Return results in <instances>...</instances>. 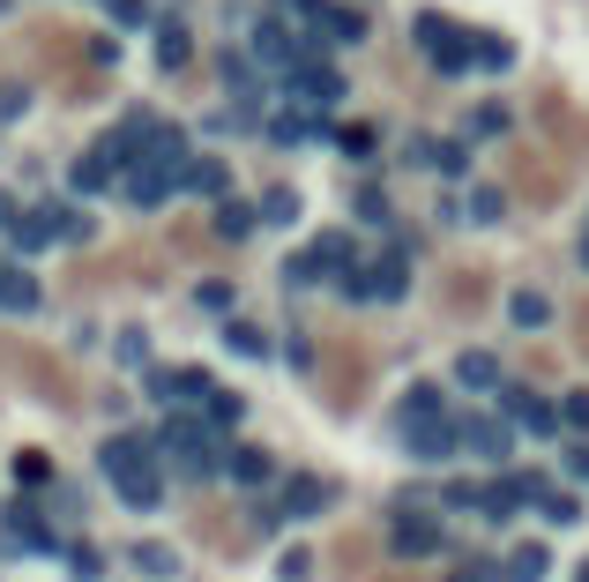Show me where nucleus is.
I'll list each match as a JSON object with an SVG mask.
<instances>
[{"instance_id":"f257e3e1","label":"nucleus","mask_w":589,"mask_h":582,"mask_svg":"<svg viewBox=\"0 0 589 582\" xmlns=\"http://www.w3.org/2000/svg\"><path fill=\"white\" fill-rule=\"evenodd\" d=\"M157 456H165V470H179V478H216V433L195 411H165Z\"/></svg>"},{"instance_id":"f03ea898","label":"nucleus","mask_w":589,"mask_h":582,"mask_svg":"<svg viewBox=\"0 0 589 582\" xmlns=\"http://www.w3.org/2000/svg\"><path fill=\"white\" fill-rule=\"evenodd\" d=\"M419 53L440 75H470V31H456L448 15H419Z\"/></svg>"},{"instance_id":"7ed1b4c3","label":"nucleus","mask_w":589,"mask_h":582,"mask_svg":"<svg viewBox=\"0 0 589 582\" xmlns=\"http://www.w3.org/2000/svg\"><path fill=\"white\" fill-rule=\"evenodd\" d=\"M210 388H216V381L202 374V366H157V374H150V396H157L165 411H202Z\"/></svg>"},{"instance_id":"20e7f679","label":"nucleus","mask_w":589,"mask_h":582,"mask_svg":"<svg viewBox=\"0 0 589 582\" xmlns=\"http://www.w3.org/2000/svg\"><path fill=\"white\" fill-rule=\"evenodd\" d=\"M493 396H500L507 426H530V433H552V426H559V404H545V396H538V388H522V381H500Z\"/></svg>"},{"instance_id":"39448f33","label":"nucleus","mask_w":589,"mask_h":582,"mask_svg":"<svg viewBox=\"0 0 589 582\" xmlns=\"http://www.w3.org/2000/svg\"><path fill=\"white\" fill-rule=\"evenodd\" d=\"M284 97H298L306 113H329V105L343 97V83L321 68V60H298V68H284Z\"/></svg>"},{"instance_id":"423d86ee","label":"nucleus","mask_w":589,"mask_h":582,"mask_svg":"<svg viewBox=\"0 0 589 582\" xmlns=\"http://www.w3.org/2000/svg\"><path fill=\"white\" fill-rule=\"evenodd\" d=\"M403 441H411V463H448L463 449V441H456V418H411Z\"/></svg>"},{"instance_id":"0eeeda50","label":"nucleus","mask_w":589,"mask_h":582,"mask_svg":"<svg viewBox=\"0 0 589 582\" xmlns=\"http://www.w3.org/2000/svg\"><path fill=\"white\" fill-rule=\"evenodd\" d=\"M0 531H8V545L60 552V531H52V523H38V508H31V500H8V508H0Z\"/></svg>"},{"instance_id":"6e6552de","label":"nucleus","mask_w":589,"mask_h":582,"mask_svg":"<svg viewBox=\"0 0 589 582\" xmlns=\"http://www.w3.org/2000/svg\"><path fill=\"white\" fill-rule=\"evenodd\" d=\"M216 470H224L232 486H269V478H276L269 449H254V441H232V449H216Z\"/></svg>"},{"instance_id":"1a4fd4ad","label":"nucleus","mask_w":589,"mask_h":582,"mask_svg":"<svg viewBox=\"0 0 589 582\" xmlns=\"http://www.w3.org/2000/svg\"><path fill=\"white\" fill-rule=\"evenodd\" d=\"M97 463H105V478H127V470H150V463H165V456H157V441H142V433H113V441L97 449Z\"/></svg>"},{"instance_id":"9d476101","label":"nucleus","mask_w":589,"mask_h":582,"mask_svg":"<svg viewBox=\"0 0 589 582\" xmlns=\"http://www.w3.org/2000/svg\"><path fill=\"white\" fill-rule=\"evenodd\" d=\"M321 508H329V478H314V470H292V478H284V500H276V515L306 523V515H321Z\"/></svg>"},{"instance_id":"9b49d317","label":"nucleus","mask_w":589,"mask_h":582,"mask_svg":"<svg viewBox=\"0 0 589 582\" xmlns=\"http://www.w3.org/2000/svg\"><path fill=\"white\" fill-rule=\"evenodd\" d=\"M388 545H396V552H411V560H419V552H440V523H433L425 508H403V515L388 523Z\"/></svg>"},{"instance_id":"f8f14e48","label":"nucleus","mask_w":589,"mask_h":582,"mask_svg":"<svg viewBox=\"0 0 589 582\" xmlns=\"http://www.w3.org/2000/svg\"><path fill=\"white\" fill-rule=\"evenodd\" d=\"M456 441H463L470 456H485V463L507 456V426L500 418H456Z\"/></svg>"},{"instance_id":"ddd939ff","label":"nucleus","mask_w":589,"mask_h":582,"mask_svg":"<svg viewBox=\"0 0 589 582\" xmlns=\"http://www.w3.org/2000/svg\"><path fill=\"white\" fill-rule=\"evenodd\" d=\"M0 314H38V277L23 261H0Z\"/></svg>"},{"instance_id":"4468645a","label":"nucleus","mask_w":589,"mask_h":582,"mask_svg":"<svg viewBox=\"0 0 589 582\" xmlns=\"http://www.w3.org/2000/svg\"><path fill=\"white\" fill-rule=\"evenodd\" d=\"M113 493H120L134 515H150V508L165 500V470H157V463H150V470H127V478H113Z\"/></svg>"},{"instance_id":"2eb2a0df","label":"nucleus","mask_w":589,"mask_h":582,"mask_svg":"<svg viewBox=\"0 0 589 582\" xmlns=\"http://www.w3.org/2000/svg\"><path fill=\"white\" fill-rule=\"evenodd\" d=\"M224 179H232L224 158H195V150H187V165H179V187H172V195H224Z\"/></svg>"},{"instance_id":"dca6fc26","label":"nucleus","mask_w":589,"mask_h":582,"mask_svg":"<svg viewBox=\"0 0 589 582\" xmlns=\"http://www.w3.org/2000/svg\"><path fill=\"white\" fill-rule=\"evenodd\" d=\"M306 261H314V277H343V269L358 261V247H351V232H321V240L306 247Z\"/></svg>"},{"instance_id":"f3484780","label":"nucleus","mask_w":589,"mask_h":582,"mask_svg":"<svg viewBox=\"0 0 589 582\" xmlns=\"http://www.w3.org/2000/svg\"><path fill=\"white\" fill-rule=\"evenodd\" d=\"M38 217H45V232H52V240H68V247H83L90 232H97V224H90V209H75V202H45Z\"/></svg>"},{"instance_id":"a211bd4d","label":"nucleus","mask_w":589,"mask_h":582,"mask_svg":"<svg viewBox=\"0 0 589 582\" xmlns=\"http://www.w3.org/2000/svg\"><path fill=\"white\" fill-rule=\"evenodd\" d=\"M456 381H463L470 396H493V388H500V359H493V351H463V359H456Z\"/></svg>"},{"instance_id":"6ab92c4d","label":"nucleus","mask_w":589,"mask_h":582,"mask_svg":"<svg viewBox=\"0 0 589 582\" xmlns=\"http://www.w3.org/2000/svg\"><path fill=\"white\" fill-rule=\"evenodd\" d=\"M493 575H500V582H545L552 575V552H545V545H515L507 568H493Z\"/></svg>"},{"instance_id":"aec40b11","label":"nucleus","mask_w":589,"mask_h":582,"mask_svg":"<svg viewBox=\"0 0 589 582\" xmlns=\"http://www.w3.org/2000/svg\"><path fill=\"white\" fill-rule=\"evenodd\" d=\"M202 426H210V433H224V426H239V418H247V396H232V388H210V396H202Z\"/></svg>"},{"instance_id":"412c9836","label":"nucleus","mask_w":589,"mask_h":582,"mask_svg":"<svg viewBox=\"0 0 589 582\" xmlns=\"http://www.w3.org/2000/svg\"><path fill=\"white\" fill-rule=\"evenodd\" d=\"M254 224H261V217H254V202H232V195L216 202V240H247Z\"/></svg>"},{"instance_id":"4be33fe9","label":"nucleus","mask_w":589,"mask_h":582,"mask_svg":"<svg viewBox=\"0 0 589 582\" xmlns=\"http://www.w3.org/2000/svg\"><path fill=\"white\" fill-rule=\"evenodd\" d=\"M507 314H515V329H545V322H552V299H545V291H515V299H507Z\"/></svg>"},{"instance_id":"5701e85b","label":"nucleus","mask_w":589,"mask_h":582,"mask_svg":"<svg viewBox=\"0 0 589 582\" xmlns=\"http://www.w3.org/2000/svg\"><path fill=\"white\" fill-rule=\"evenodd\" d=\"M8 240H15V247H23V254H38V247H52V232H45V217H38V209H31V217H23V209H15V217H8Z\"/></svg>"},{"instance_id":"b1692460","label":"nucleus","mask_w":589,"mask_h":582,"mask_svg":"<svg viewBox=\"0 0 589 582\" xmlns=\"http://www.w3.org/2000/svg\"><path fill=\"white\" fill-rule=\"evenodd\" d=\"M113 179H120V172L105 165V150H90L83 165H75V195H105V187H113Z\"/></svg>"},{"instance_id":"393cba45","label":"nucleus","mask_w":589,"mask_h":582,"mask_svg":"<svg viewBox=\"0 0 589 582\" xmlns=\"http://www.w3.org/2000/svg\"><path fill=\"white\" fill-rule=\"evenodd\" d=\"M127 560H134L142 575H179V560H172V545H157V538H142V545H134V552H127Z\"/></svg>"},{"instance_id":"a878e982","label":"nucleus","mask_w":589,"mask_h":582,"mask_svg":"<svg viewBox=\"0 0 589 582\" xmlns=\"http://www.w3.org/2000/svg\"><path fill=\"white\" fill-rule=\"evenodd\" d=\"M269 135H276V142H314V135H321V120H314V113H276V120H269Z\"/></svg>"},{"instance_id":"bb28decb","label":"nucleus","mask_w":589,"mask_h":582,"mask_svg":"<svg viewBox=\"0 0 589 582\" xmlns=\"http://www.w3.org/2000/svg\"><path fill=\"white\" fill-rule=\"evenodd\" d=\"M470 60L500 75V68H515V45H507V38H470Z\"/></svg>"},{"instance_id":"cd10ccee","label":"nucleus","mask_w":589,"mask_h":582,"mask_svg":"<svg viewBox=\"0 0 589 582\" xmlns=\"http://www.w3.org/2000/svg\"><path fill=\"white\" fill-rule=\"evenodd\" d=\"M411 418H440V388L433 381H411V396H403V426Z\"/></svg>"},{"instance_id":"c85d7f7f","label":"nucleus","mask_w":589,"mask_h":582,"mask_svg":"<svg viewBox=\"0 0 589 582\" xmlns=\"http://www.w3.org/2000/svg\"><path fill=\"white\" fill-rule=\"evenodd\" d=\"M530 508H538L545 523H575V515H582V500H575V493H552V486H545L538 500H530Z\"/></svg>"},{"instance_id":"c756f323","label":"nucleus","mask_w":589,"mask_h":582,"mask_svg":"<svg viewBox=\"0 0 589 582\" xmlns=\"http://www.w3.org/2000/svg\"><path fill=\"white\" fill-rule=\"evenodd\" d=\"M254 217H261V224H292V217H298V195H292V187H276V195H261V209H254Z\"/></svg>"},{"instance_id":"7c9ffc66","label":"nucleus","mask_w":589,"mask_h":582,"mask_svg":"<svg viewBox=\"0 0 589 582\" xmlns=\"http://www.w3.org/2000/svg\"><path fill=\"white\" fill-rule=\"evenodd\" d=\"M187 53H195V45H187V31H179V23H157V60H165V68H179Z\"/></svg>"},{"instance_id":"2f4dec72","label":"nucleus","mask_w":589,"mask_h":582,"mask_svg":"<svg viewBox=\"0 0 589 582\" xmlns=\"http://www.w3.org/2000/svg\"><path fill=\"white\" fill-rule=\"evenodd\" d=\"M425 165H440L448 179H456V172H470V142H433V158H425Z\"/></svg>"},{"instance_id":"473e14b6","label":"nucleus","mask_w":589,"mask_h":582,"mask_svg":"<svg viewBox=\"0 0 589 582\" xmlns=\"http://www.w3.org/2000/svg\"><path fill=\"white\" fill-rule=\"evenodd\" d=\"M470 224H500V187H470Z\"/></svg>"},{"instance_id":"72a5a7b5","label":"nucleus","mask_w":589,"mask_h":582,"mask_svg":"<svg viewBox=\"0 0 589 582\" xmlns=\"http://www.w3.org/2000/svg\"><path fill=\"white\" fill-rule=\"evenodd\" d=\"M224 344H232L239 359H261V351H269V344H261V329H247V322H232V329H224Z\"/></svg>"},{"instance_id":"f704fd0d","label":"nucleus","mask_w":589,"mask_h":582,"mask_svg":"<svg viewBox=\"0 0 589 582\" xmlns=\"http://www.w3.org/2000/svg\"><path fill=\"white\" fill-rule=\"evenodd\" d=\"M559 418H567V426H582V433H589V388H567V404H559Z\"/></svg>"},{"instance_id":"c9c22d12","label":"nucleus","mask_w":589,"mask_h":582,"mask_svg":"<svg viewBox=\"0 0 589 582\" xmlns=\"http://www.w3.org/2000/svg\"><path fill=\"white\" fill-rule=\"evenodd\" d=\"M314 8H321V0H276L269 15H284V23H314Z\"/></svg>"},{"instance_id":"e433bc0d","label":"nucleus","mask_w":589,"mask_h":582,"mask_svg":"<svg viewBox=\"0 0 589 582\" xmlns=\"http://www.w3.org/2000/svg\"><path fill=\"white\" fill-rule=\"evenodd\" d=\"M15 470H23V486H45V478H52V463H45V456H38V449H31V456L15 463Z\"/></svg>"},{"instance_id":"4c0bfd02","label":"nucleus","mask_w":589,"mask_h":582,"mask_svg":"<svg viewBox=\"0 0 589 582\" xmlns=\"http://www.w3.org/2000/svg\"><path fill=\"white\" fill-rule=\"evenodd\" d=\"M68 568H75V575H83V582H97V568H105V560H97L90 545H75V552H68Z\"/></svg>"},{"instance_id":"58836bf2","label":"nucleus","mask_w":589,"mask_h":582,"mask_svg":"<svg viewBox=\"0 0 589 582\" xmlns=\"http://www.w3.org/2000/svg\"><path fill=\"white\" fill-rule=\"evenodd\" d=\"M366 150H374V135H366V127H351V135H343V158H358V165H374Z\"/></svg>"},{"instance_id":"ea45409f","label":"nucleus","mask_w":589,"mask_h":582,"mask_svg":"<svg viewBox=\"0 0 589 582\" xmlns=\"http://www.w3.org/2000/svg\"><path fill=\"white\" fill-rule=\"evenodd\" d=\"M358 224H388V202H380L374 187H366V195H358Z\"/></svg>"},{"instance_id":"a19ab883","label":"nucleus","mask_w":589,"mask_h":582,"mask_svg":"<svg viewBox=\"0 0 589 582\" xmlns=\"http://www.w3.org/2000/svg\"><path fill=\"white\" fill-rule=\"evenodd\" d=\"M276 575H284V582H306V575H314V560H306V552H298V545H292V552H284V568H276Z\"/></svg>"},{"instance_id":"79ce46f5","label":"nucleus","mask_w":589,"mask_h":582,"mask_svg":"<svg viewBox=\"0 0 589 582\" xmlns=\"http://www.w3.org/2000/svg\"><path fill=\"white\" fill-rule=\"evenodd\" d=\"M120 359H134V366H142V359H150V336L127 329V336H120Z\"/></svg>"},{"instance_id":"37998d69","label":"nucleus","mask_w":589,"mask_h":582,"mask_svg":"<svg viewBox=\"0 0 589 582\" xmlns=\"http://www.w3.org/2000/svg\"><path fill=\"white\" fill-rule=\"evenodd\" d=\"M195 299H202L210 314H224V306H232V284H202V291H195Z\"/></svg>"},{"instance_id":"c03bdc74","label":"nucleus","mask_w":589,"mask_h":582,"mask_svg":"<svg viewBox=\"0 0 589 582\" xmlns=\"http://www.w3.org/2000/svg\"><path fill=\"white\" fill-rule=\"evenodd\" d=\"M23 105H31V90H0V120H15Z\"/></svg>"},{"instance_id":"a18cd8bd","label":"nucleus","mask_w":589,"mask_h":582,"mask_svg":"<svg viewBox=\"0 0 589 582\" xmlns=\"http://www.w3.org/2000/svg\"><path fill=\"white\" fill-rule=\"evenodd\" d=\"M567 470H575V478H582V486H589V441H582V449H575V456H567Z\"/></svg>"},{"instance_id":"49530a36","label":"nucleus","mask_w":589,"mask_h":582,"mask_svg":"<svg viewBox=\"0 0 589 582\" xmlns=\"http://www.w3.org/2000/svg\"><path fill=\"white\" fill-rule=\"evenodd\" d=\"M456 582H493V568H485V560H470V568H463Z\"/></svg>"},{"instance_id":"de8ad7c7","label":"nucleus","mask_w":589,"mask_h":582,"mask_svg":"<svg viewBox=\"0 0 589 582\" xmlns=\"http://www.w3.org/2000/svg\"><path fill=\"white\" fill-rule=\"evenodd\" d=\"M8 217H15V195H8V187H0V232H8Z\"/></svg>"},{"instance_id":"09e8293b","label":"nucleus","mask_w":589,"mask_h":582,"mask_svg":"<svg viewBox=\"0 0 589 582\" xmlns=\"http://www.w3.org/2000/svg\"><path fill=\"white\" fill-rule=\"evenodd\" d=\"M582 261H589V232H582Z\"/></svg>"}]
</instances>
